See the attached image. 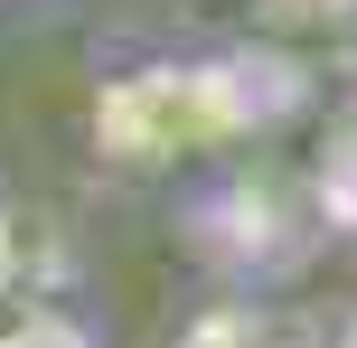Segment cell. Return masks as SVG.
Instances as JSON below:
<instances>
[{
  "instance_id": "6da1fadb",
  "label": "cell",
  "mask_w": 357,
  "mask_h": 348,
  "mask_svg": "<svg viewBox=\"0 0 357 348\" xmlns=\"http://www.w3.org/2000/svg\"><path fill=\"white\" fill-rule=\"evenodd\" d=\"M310 104V56L245 38V47H197V56H142L104 75L85 104V142L123 179H188V169L254 151Z\"/></svg>"
},
{
  "instance_id": "7a4b0ae2",
  "label": "cell",
  "mask_w": 357,
  "mask_h": 348,
  "mask_svg": "<svg viewBox=\"0 0 357 348\" xmlns=\"http://www.w3.org/2000/svg\"><path fill=\"white\" fill-rule=\"evenodd\" d=\"M169 226H178V255L207 282H282V292H301L320 273V255L339 245L329 217H320V198H310V169L273 160L264 142L188 169Z\"/></svg>"
},
{
  "instance_id": "3957f363",
  "label": "cell",
  "mask_w": 357,
  "mask_h": 348,
  "mask_svg": "<svg viewBox=\"0 0 357 348\" xmlns=\"http://www.w3.org/2000/svg\"><path fill=\"white\" fill-rule=\"evenodd\" d=\"M160 348H329V311L282 282H207L160 330Z\"/></svg>"
},
{
  "instance_id": "277c9868",
  "label": "cell",
  "mask_w": 357,
  "mask_h": 348,
  "mask_svg": "<svg viewBox=\"0 0 357 348\" xmlns=\"http://www.w3.org/2000/svg\"><path fill=\"white\" fill-rule=\"evenodd\" d=\"M301 169H310V198H320L329 236H339V245H357V94L320 123V151H310Z\"/></svg>"
},
{
  "instance_id": "5b68a950",
  "label": "cell",
  "mask_w": 357,
  "mask_h": 348,
  "mask_svg": "<svg viewBox=\"0 0 357 348\" xmlns=\"http://www.w3.org/2000/svg\"><path fill=\"white\" fill-rule=\"evenodd\" d=\"M0 348H104V330L66 292H47V301H0Z\"/></svg>"
},
{
  "instance_id": "8992f818",
  "label": "cell",
  "mask_w": 357,
  "mask_h": 348,
  "mask_svg": "<svg viewBox=\"0 0 357 348\" xmlns=\"http://www.w3.org/2000/svg\"><path fill=\"white\" fill-rule=\"evenodd\" d=\"M329 348H357V301H339V311H329Z\"/></svg>"
},
{
  "instance_id": "52a82bcc",
  "label": "cell",
  "mask_w": 357,
  "mask_h": 348,
  "mask_svg": "<svg viewBox=\"0 0 357 348\" xmlns=\"http://www.w3.org/2000/svg\"><path fill=\"white\" fill-rule=\"evenodd\" d=\"M169 10H197V19H207V10H254V0H169Z\"/></svg>"
},
{
  "instance_id": "ba28073f",
  "label": "cell",
  "mask_w": 357,
  "mask_h": 348,
  "mask_svg": "<svg viewBox=\"0 0 357 348\" xmlns=\"http://www.w3.org/2000/svg\"><path fill=\"white\" fill-rule=\"evenodd\" d=\"M0 10H47V0H0Z\"/></svg>"
}]
</instances>
